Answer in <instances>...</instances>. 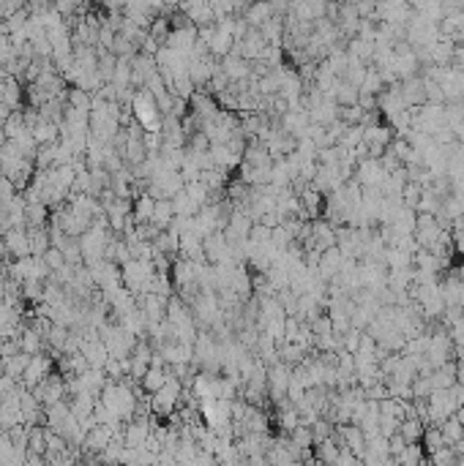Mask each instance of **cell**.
Masks as SVG:
<instances>
[{
  "label": "cell",
  "mask_w": 464,
  "mask_h": 466,
  "mask_svg": "<svg viewBox=\"0 0 464 466\" xmlns=\"http://www.w3.org/2000/svg\"><path fill=\"white\" fill-rule=\"evenodd\" d=\"M183 189H186V194L192 196V199H194L199 207L211 202V189H208V186H205L202 180H192V183H186Z\"/></svg>",
  "instance_id": "17"
},
{
  "label": "cell",
  "mask_w": 464,
  "mask_h": 466,
  "mask_svg": "<svg viewBox=\"0 0 464 466\" xmlns=\"http://www.w3.org/2000/svg\"><path fill=\"white\" fill-rule=\"evenodd\" d=\"M420 441H423V453H426V455H432L435 450H440L442 444H448L445 437H442L440 425H426V431H423Z\"/></svg>",
  "instance_id": "14"
},
{
  "label": "cell",
  "mask_w": 464,
  "mask_h": 466,
  "mask_svg": "<svg viewBox=\"0 0 464 466\" xmlns=\"http://www.w3.org/2000/svg\"><path fill=\"white\" fill-rule=\"evenodd\" d=\"M396 464H423L426 461V453H423V444L418 441H410L399 455H393Z\"/></svg>",
  "instance_id": "15"
},
{
  "label": "cell",
  "mask_w": 464,
  "mask_h": 466,
  "mask_svg": "<svg viewBox=\"0 0 464 466\" xmlns=\"http://www.w3.org/2000/svg\"><path fill=\"white\" fill-rule=\"evenodd\" d=\"M235 47V36L232 33H227V30H221L219 25H216V33H213V39H211V44H208V52L213 55V57H224V55H230Z\"/></svg>",
  "instance_id": "6"
},
{
  "label": "cell",
  "mask_w": 464,
  "mask_h": 466,
  "mask_svg": "<svg viewBox=\"0 0 464 466\" xmlns=\"http://www.w3.org/2000/svg\"><path fill=\"white\" fill-rule=\"evenodd\" d=\"M183 390H186V385L178 379V376H172L159 388L156 392H150V412L156 417H170L178 406H180V401H183Z\"/></svg>",
  "instance_id": "1"
},
{
  "label": "cell",
  "mask_w": 464,
  "mask_h": 466,
  "mask_svg": "<svg viewBox=\"0 0 464 466\" xmlns=\"http://www.w3.org/2000/svg\"><path fill=\"white\" fill-rule=\"evenodd\" d=\"M0 101L8 109H20V104H22V85L14 79V74L0 76Z\"/></svg>",
  "instance_id": "4"
},
{
  "label": "cell",
  "mask_w": 464,
  "mask_h": 466,
  "mask_svg": "<svg viewBox=\"0 0 464 466\" xmlns=\"http://www.w3.org/2000/svg\"><path fill=\"white\" fill-rule=\"evenodd\" d=\"M52 371H55V357H52V355H44V352L30 355V363H27V368H25V374L20 382H22L27 390H33L39 382L47 379Z\"/></svg>",
  "instance_id": "2"
},
{
  "label": "cell",
  "mask_w": 464,
  "mask_h": 466,
  "mask_svg": "<svg viewBox=\"0 0 464 466\" xmlns=\"http://www.w3.org/2000/svg\"><path fill=\"white\" fill-rule=\"evenodd\" d=\"M33 137H36V142L39 145H49V142H58L60 139V125L55 121H47V118H41V121L33 125Z\"/></svg>",
  "instance_id": "8"
},
{
  "label": "cell",
  "mask_w": 464,
  "mask_h": 466,
  "mask_svg": "<svg viewBox=\"0 0 464 466\" xmlns=\"http://www.w3.org/2000/svg\"><path fill=\"white\" fill-rule=\"evenodd\" d=\"M153 207H156V199L147 194L134 196V205H131V216H134V224H147L150 216H153Z\"/></svg>",
  "instance_id": "9"
},
{
  "label": "cell",
  "mask_w": 464,
  "mask_h": 466,
  "mask_svg": "<svg viewBox=\"0 0 464 466\" xmlns=\"http://www.w3.org/2000/svg\"><path fill=\"white\" fill-rule=\"evenodd\" d=\"M423 431H426V425H423L420 417H404V420L399 423V434L407 441H420Z\"/></svg>",
  "instance_id": "12"
},
{
  "label": "cell",
  "mask_w": 464,
  "mask_h": 466,
  "mask_svg": "<svg viewBox=\"0 0 464 466\" xmlns=\"http://www.w3.org/2000/svg\"><path fill=\"white\" fill-rule=\"evenodd\" d=\"M170 379V366H156V363H150L145 371V376L140 379V388L150 395V392H156L164 382Z\"/></svg>",
  "instance_id": "5"
},
{
  "label": "cell",
  "mask_w": 464,
  "mask_h": 466,
  "mask_svg": "<svg viewBox=\"0 0 464 466\" xmlns=\"http://www.w3.org/2000/svg\"><path fill=\"white\" fill-rule=\"evenodd\" d=\"M440 431H442V437H445V441H448V444H453V441L462 439V437H464V425H462V420L456 417V412H453V415H448L445 420H442Z\"/></svg>",
  "instance_id": "13"
},
{
  "label": "cell",
  "mask_w": 464,
  "mask_h": 466,
  "mask_svg": "<svg viewBox=\"0 0 464 466\" xmlns=\"http://www.w3.org/2000/svg\"><path fill=\"white\" fill-rule=\"evenodd\" d=\"M3 363H6V376H11V379H22L25 368H27V363H30V355L27 352H17V355H11V357H3Z\"/></svg>",
  "instance_id": "11"
},
{
  "label": "cell",
  "mask_w": 464,
  "mask_h": 466,
  "mask_svg": "<svg viewBox=\"0 0 464 466\" xmlns=\"http://www.w3.org/2000/svg\"><path fill=\"white\" fill-rule=\"evenodd\" d=\"M241 17H244L251 27H260L263 22H268L270 17H276V14H273V0H248L246 8L241 11Z\"/></svg>",
  "instance_id": "3"
},
{
  "label": "cell",
  "mask_w": 464,
  "mask_h": 466,
  "mask_svg": "<svg viewBox=\"0 0 464 466\" xmlns=\"http://www.w3.org/2000/svg\"><path fill=\"white\" fill-rule=\"evenodd\" d=\"M41 256H44V262L49 265V270H58L60 265H66V256H63V251L58 245H49Z\"/></svg>",
  "instance_id": "18"
},
{
  "label": "cell",
  "mask_w": 464,
  "mask_h": 466,
  "mask_svg": "<svg viewBox=\"0 0 464 466\" xmlns=\"http://www.w3.org/2000/svg\"><path fill=\"white\" fill-rule=\"evenodd\" d=\"M175 219V207H172V199H156V207H153V216L150 224H156L159 229H167Z\"/></svg>",
  "instance_id": "10"
},
{
  "label": "cell",
  "mask_w": 464,
  "mask_h": 466,
  "mask_svg": "<svg viewBox=\"0 0 464 466\" xmlns=\"http://www.w3.org/2000/svg\"><path fill=\"white\" fill-rule=\"evenodd\" d=\"M172 207H175V216H197V210H199V205L186 194V189L172 196Z\"/></svg>",
  "instance_id": "16"
},
{
  "label": "cell",
  "mask_w": 464,
  "mask_h": 466,
  "mask_svg": "<svg viewBox=\"0 0 464 466\" xmlns=\"http://www.w3.org/2000/svg\"><path fill=\"white\" fill-rule=\"evenodd\" d=\"M44 346H47L44 336H41V333H39L33 324H25V330L20 333V349H22V352H27V355H39Z\"/></svg>",
  "instance_id": "7"
}]
</instances>
